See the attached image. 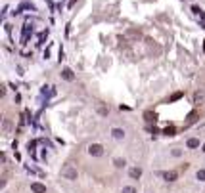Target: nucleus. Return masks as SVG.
I'll list each match as a JSON object with an SVG mask.
<instances>
[{
	"label": "nucleus",
	"mask_w": 205,
	"mask_h": 193,
	"mask_svg": "<svg viewBox=\"0 0 205 193\" xmlns=\"http://www.w3.org/2000/svg\"><path fill=\"white\" fill-rule=\"evenodd\" d=\"M111 134H113L115 140H123V138H125V132L121 130V128H113V130H111Z\"/></svg>",
	"instance_id": "423d86ee"
},
{
	"label": "nucleus",
	"mask_w": 205,
	"mask_h": 193,
	"mask_svg": "<svg viewBox=\"0 0 205 193\" xmlns=\"http://www.w3.org/2000/svg\"><path fill=\"white\" fill-rule=\"evenodd\" d=\"M144 117H146L148 122H151V120L155 122V113H151V111H146V113H144Z\"/></svg>",
	"instance_id": "1a4fd4ad"
},
{
	"label": "nucleus",
	"mask_w": 205,
	"mask_h": 193,
	"mask_svg": "<svg viewBox=\"0 0 205 193\" xmlns=\"http://www.w3.org/2000/svg\"><path fill=\"white\" fill-rule=\"evenodd\" d=\"M113 164H115L117 168H123V166H125V159H115V161H113Z\"/></svg>",
	"instance_id": "9d476101"
},
{
	"label": "nucleus",
	"mask_w": 205,
	"mask_h": 193,
	"mask_svg": "<svg viewBox=\"0 0 205 193\" xmlns=\"http://www.w3.org/2000/svg\"><path fill=\"white\" fill-rule=\"evenodd\" d=\"M62 77L65 78V80H73L75 75H73V71H71V69H63V71H62Z\"/></svg>",
	"instance_id": "0eeeda50"
},
{
	"label": "nucleus",
	"mask_w": 205,
	"mask_h": 193,
	"mask_svg": "<svg viewBox=\"0 0 205 193\" xmlns=\"http://www.w3.org/2000/svg\"><path fill=\"white\" fill-rule=\"evenodd\" d=\"M203 151H205V143H203Z\"/></svg>",
	"instance_id": "412c9836"
},
{
	"label": "nucleus",
	"mask_w": 205,
	"mask_h": 193,
	"mask_svg": "<svg viewBox=\"0 0 205 193\" xmlns=\"http://www.w3.org/2000/svg\"><path fill=\"white\" fill-rule=\"evenodd\" d=\"M31 191H33V193H46V186L35 182V184H31Z\"/></svg>",
	"instance_id": "20e7f679"
},
{
	"label": "nucleus",
	"mask_w": 205,
	"mask_h": 193,
	"mask_svg": "<svg viewBox=\"0 0 205 193\" xmlns=\"http://www.w3.org/2000/svg\"><path fill=\"white\" fill-rule=\"evenodd\" d=\"M180 98H182V92H176V94H172L171 102H176V99H180Z\"/></svg>",
	"instance_id": "ddd939ff"
},
{
	"label": "nucleus",
	"mask_w": 205,
	"mask_h": 193,
	"mask_svg": "<svg viewBox=\"0 0 205 193\" xmlns=\"http://www.w3.org/2000/svg\"><path fill=\"white\" fill-rule=\"evenodd\" d=\"M163 178L167 180V182H176V180H178V172L176 170H169V172L163 174Z\"/></svg>",
	"instance_id": "7ed1b4c3"
},
{
	"label": "nucleus",
	"mask_w": 205,
	"mask_h": 193,
	"mask_svg": "<svg viewBox=\"0 0 205 193\" xmlns=\"http://www.w3.org/2000/svg\"><path fill=\"white\" fill-rule=\"evenodd\" d=\"M198 180H205V170H198Z\"/></svg>",
	"instance_id": "dca6fc26"
},
{
	"label": "nucleus",
	"mask_w": 205,
	"mask_h": 193,
	"mask_svg": "<svg viewBox=\"0 0 205 193\" xmlns=\"http://www.w3.org/2000/svg\"><path fill=\"white\" fill-rule=\"evenodd\" d=\"M88 153H90L92 157H102L104 155V147L100 145V143H90V145H88Z\"/></svg>",
	"instance_id": "f03ea898"
},
{
	"label": "nucleus",
	"mask_w": 205,
	"mask_h": 193,
	"mask_svg": "<svg viewBox=\"0 0 205 193\" xmlns=\"http://www.w3.org/2000/svg\"><path fill=\"white\" fill-rule=\"evenodd\" d=\"M10 128H12V122L10 120H4V130H10Z\"/></svg>",
	"instance_id": "a211bd4d"
},
{
	"label": "nucleus",
	"mask_w": 205,
	"mask_h": 193,
	"mask_svg": "<svg viewBox=\"0 0 205 193\" xmlns=\"http://www.w3.org/2000/svg\"><path fill=\"white\" fill-rule=\"evenodd\" d=\"M98 113H100V115H107V107H104V105H98Z\"/></svg>",
	"instance_id": "f8f14e48"
},
{
	"label": "nucleus",
	"mask_w": 205,
	"mask_h": 193,
	"mask_svg": "<svg viewBox=\"0 0 205 193\" xmlns=\"http://www.w3.org/2000/svg\"><path fill=\"white\" fill-rule=\"evenodd\" d=\"M62 174L65 176L67 180H77V168H73L71 164H65L63 170H62Z\"/></svg>",
	"instance_id": "f257e3e1"
},
{
	"label": "nucleus",
	"mask_w": 205,
	"mask_h": 193,
	"mask_svg": "<svg viewBox=\"0 0 205 193\" xmlns=\"http://www.w3.org/2000/svg\"><path fill=\"white\" fill-rule=\"evenodd\" d=\"M198 145H199V140H196V138L188 140V147H190V149H194V147H198Z\"/></svg>",
	"instance_id": "6e6552de"
},
{
	"label": "nucleus",
	"mask_w": 205,
	"mask_h": 193,
	"mask_svg": "<svg viewBox=\"0 0 205 193\" xmlns=\"http://www.w3.org/2000/svg\"><path fill=\"white\" fill-rule=\"evenodd\" d=\"M128 174H130V178L138 180L140 176H142V168H130V170H128Z\"/></svg>",
	"instance_id": "39448f33"
},
{
	"label": "nucleus",
	"mask_w": 205,
	"mask_h": 193,
	"mask_svg": "<svg viewBox=\"0 0 205 193\" xmlns=\"http://www.w3.org/2000/svg\"><path fill=\"white\" fill-rule=\"evenodd\" d=\"M201 99H203V94H199V92H198V94H196V103H199Z\"/></svg>",
	"instance_id": "6ab92c4d"
},
{
	"label": "nucleus",
	"mask_w": 205,
	"mask_h": 193,
	"mask_svg": "<svg viewBox=\"0 0 205 193\" xmlns=\"http://www.w3.org/2000/svg\"><path fill=\"white\" fill-rule=\"evenodd\" d=\"M198 15H199V19H201V25L205 27V14H203V10H201V12H199V14H198Z\"/></svg>",
	"instance_id": "f3484780"
},
{
	"label": "nucleus",
	"mask_w": 205,
	"mask_h": 193,
	"mask_svg": "<svg viewBox=\"0 0 205 193\" xmlns=\"http://www.w3.org/2000/svg\"><path fill=\"white\" fill-rule=\"evenodd\" d=\"M196 117H198V111H192V113L188 115V122H194V120H196Z\"/></svg>",
	"instance_id": "9b49d317"
},
{
	"label": "nucleus",
	"mask_w": 205,
	"mask_h": 193,
	"mask_svg": "<svg viewBox=\"0 0 205 193\" xmlns=\"http://www.w3.org/2000/svg\"><path fill=\"white\" fill-rule=\"evenodd\" d=\"M165 134H167V136H172V134H175V128H172V126H167V128H165Z\"/></svg>",
	"instance_id": "2eb2a0df"
},
{
	"label": "nucleus",
	"mask_w": 205,
	"mask_h": 193,
	"mask_svg": "<svg viewBox=\"0 0 205 193\" xmlns=\"http://www.w3.org/2000/svg\"><path fill=\"white\" fill-rule=\"evenodd\" d=\"M123 193H136V189L130 187V186H127V187H123Z\"/></svg>",
	"instance_id": "4468645a"
},
{
	"label": "nucleus",
	"mask_w": 205,
	"mask_h": 193,
	"mask_svg": "<svg viewBox=\"0 0 205 193\" xmlns=\"http://www.w3.org/2000/svg\"><path fill=\"white\" fill-rule=\"evenodd\" d=\"M192 12H194V14H199V12H201V8H198V6H194V8H192Z\"/></svg>",
	"instance_id": "aec40b11"
}]
</instances>
